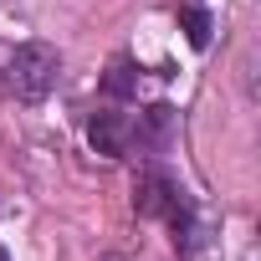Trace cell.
I'll list each match as a JSON object with an SVG mask.
<instances>
[{"instance_id": "6da1fadb", "label": "cell", "mask_w": 261, "mask_h": 261, "mask_svg": "<svg viewBox=\"0 0 261 261\" xmlns=\"http://www.w3.org/2000/svg\"><path fill=\"white\" fill-rule=\"evenodd\" d=\"M57 72H62V57H57V46H46V41H26V46H16L6 82H11V92H16V97H26V102H41V97L57 87Z\"/></svg>"}, {"instance_id": "7a4b0ae2", "label": "cell", "mask_w": 261, "mask_h": 261, "mask_svg": "<svg viewBox=\"0 0 261 261\" xmlns=\"http://www.w3.org/2000/svg\"><path fill=\"white\" fill-rule=\"evenodd\" d=\"M87 139H92V149H97V154L123 159V154H128V144H134V123H128L123 113H97V118H92V128H87Z\"/></svg>"}, {"instance_id": "3957f363", "label": "cell", "mask_w": 261, "mask_h": 261, "mask_svg": "<svg viewBox=\"0 0 261 261\" xmlns=\"http://www.w3.org/2000/svg\"><path fill=\"white\" fill-rule=\"evenodd\" d=\"M174 205H179V190L169 185V174H144L139 179V190H134V210L139 215L154 220V215H169Z\"/></svg>"}, {"instance_id": "277c9868", "label": "cell", "mask_w": 261, "mask_h": 261, "mask_svg": "<svg viewBox=\"0 0 261 261\" xmlns=\"http://www.w3.org/2000/svg\"><path fill=\"white\" fill-rule=\"evenodd\" d=\"M169 128H174V108L154 102V108L134 123V139H144V144H164V139H169Z\"/></svg>"}, {"instance_id": "5b68a950", "label": "cell", "mask_w": 261, "mask_h": 261, "mask_svg": "<svg viewBox=\"0 0 261 261\" xmlns=\"http://www.w3.org/2000/svg\"><path fill=\"white\" fill-rule=\"evenodd\" d=\"M134 82H139V77H134V62H128V57H113V62H108V77H102V92H108V97H118V102L134 97Z\"/></svg>"}, {"instance_id": "8992f818", "label": "cell", "mask_w": 261, "mask_h": 261, "mask_svg": "<svg viewBox=\"0 0 261 261\" xmlns=\"http://www.w3.org/2000/svg\"><path fill=\"white\" fill-rule=\"evenodd\" d=\"M179 26H185L190 46H210V16H205L200 6H185V11H179Z\"/></svg>"}, {"instance_id": "52a82bcc", "label": "cell", "mask_w": 261, "mask_h": 261, "mask_svg": "<svg viewBox=\"0 0 261 261\" xmlns=\"http://www.w3.org/2000/svg\"><path fill=\"white\" fill-rule=\"evenodd\" d=\"M0 261H11V256H6V251H0Z\"/></svg>"}]
</instances>
